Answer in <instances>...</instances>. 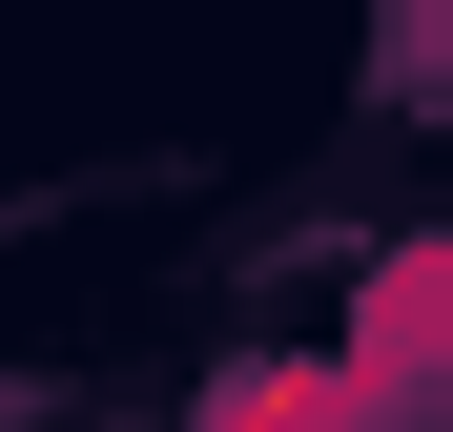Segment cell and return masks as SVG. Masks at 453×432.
<instances>
[{"label":"cell","mask_w":453,"mask_h":432,"mask_svg":"<svg viewBox=\"0 0 453 432\" xmlns=\"http://www.w3.org/2000/svg\"><path fill=\"white\" fill-rule=\"evenodd\" d=\"M392 62H412V83H433V62H453V0H412V21H392Z\"/></svg>","instance_id":"obj_2"},{"label":"cell","mask_w":453,"mask_h":432,"mask_svg":"<svg viewBox=\"0 0 453 432\" xmlns=\"http://www.w3.org/2000/svg\"><path fill=\"white\" fill-rule=\"evenodd\" d=\"M350 391H371V412H433V391H453V227H433L412 268H371V309H350Z\"/></svg>","instance_id":"obj_1"}]
</instances>
